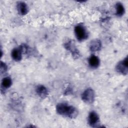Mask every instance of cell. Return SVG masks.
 <instances>
[{
	"label": "cell",
	"instance_id": "cell-13",
	"mask_svg": "<svg viewBox=\"0 0 128 128\" xmlns=\"http://www.w3.org/2000/svg\"><path fill=\"white\" fill-rule=\"evenodd\" d=\"M7 70V66L3 62H1V63H0V72H1V73H3V72H4L6 71Z\"/></svg>",
	"mask_w": 128,
	"mask_h": 128
},
{
	"label": "cell",
	"instance_id": "cell-1",
	"mask_svg": "<svg viewBox=\"0 0 128 128\" xmlns=\"http://www.w3.org/2000/svg\"><path fill=\"white\" fill-rule=\"evenodd\" d=\"M56 110L58 114L71 118H75L78 114V111L76 108L72 106H68L64 103L58 104Z\"/></svg>",
	"mask_w": 128,
	"mask_h": 128
},
{
	"label": "cell",
	"instance_id": "cell-10",
	"mask_svg": "<svg viewBox=\"0 0 128 128\" xmlns=\"http://www.w3.org/2000/svg\"><path fill=\"white\" fill-rule=\"evenodd\" d=\"M36 92L38 96L42 98H46L48 94L47 89L42 85H39L36 87Z\"/></svg>",
	"mask_w": 128,
	"mask_h": 128
},
{
	"label": "cell",
	"instance_id": "cell-3",
	"mask_svg": "<svg viewBox=\"0 0 128 128\" xmlns=\"http://www.w3.org/2000/svg\"><path fill=\"white\" fill-rule=\"evenodd\" d=\"M82 100L87 104L92 103L94 99V92L90 88L85 90L82 95Z\"/></svg>",
	"mask_w": 128,
	"mask_h": 128
},
{
	"label": "cell",
	"instance_id": "cell-8",
	"mask_svg": "<svg viewBox=\"0 0 128 128\" xmlns=\"http://www.w3.org/2000/svg\"><path fill=\"white\" fill-rule=\"evenodd\" d=\"M22 51L20 48H14L12 51V57L16 61H20L22 60Z\"/></svg>",
	"mask_w": 128,
	"mask_h": 128
},
{
	"label": "cell",
	"instance_id": "cell-11",
	"mask_svg": "<svg viewBox=\"0 0 128 128\" xmlns=\"http://www.w3.org/2000/svg\"><path fill=\"white\" fill-rule=\"evenodd\" d=\"M116 14L118 16H122L124 13V7L122 4L118 2L116 5Z\"/></svg>",
	"mask_w": 128,
	"mask_h": 128
},
{
	"label": "cell",
	"instance_id": "cell-7",
	"mask_svg": "<svg viewBox=\"0 0 128 128\" xmlns=\"http://www.w3.org/2000/svg\"><path fill=\"white\" fill-rule=\"evenodd\" d=\"M101 42L98 40H92L90 45V50L92 52L98 51L101 48Z\"/></svg>",
	"mask_w": 128,
	"mask_h": 128
},
{
	"label": "cell",
	"instance_id": "cell-5",
	"mask_svg": "<svg viewBox=\"0 0 128 128\" xmlns=\"http://www.w3.org/2000/svg\"><path fill=\"white\" fill-rule=\"evenodd\" d=\"M128 57H126L123 60L120 62L116 66V70L122 74H126L128 73Z\"/></svg>",
	"mask_w": 128,
	"mask_h": 128
},
{
	"label": "cell",
	"instance_id": "cell-12",
	"mask_svg": "<svg viewBox=\"0 0 128 128\" xmlns=\"http://www.w3.org/2000/svg\"><path fill=\"white\" fill-rule=\"evenodd\" d=\"M12 84V81L10 78L6 77L4 78L2 82V86L3 88H10Z\"/></svg>",
	"mask_w": 128,
	"mask_h": 128
},
{
	"label": "cell",
	"instance_id": "cell-4",
	"mask_svg": "<svg viewBox=\"0 0 128 128\" xmlns=\"http://www.w3.org/2000/svg\"><path fill=\"white\" fill-rule=\"evenodd\" d=\"M88 123L92 127H98L100 118L98 114L94 111L91 112L88 116Z\"/></svg>",
	"mask_w": 128,
	"mask_h": 128
},
{
	"label": "cell",
	"instance_id": "cell-2",
	"mask_svg": "<svg viewBox=\"0 0 128 128\" xmlns=\"http://www.w3.org/2000/svg\"><path fill=\"white\" fill-rule=\"evenodd\" d=\"M74 32L76 38L80 41L85 40L88 38V32L82 24L76 26L74 28Z\"/></svg>",
	"mask_w": 128,
	"mask_h": 128
},
{
	"label": "cell",
	"instance_id": "cell-6",
	"mask_svg": "<svg viewBox=\"0 0 128 128\" xmlns=\"http://www.w3.org/2000/svg\"><path fill=\"white\" fill-rule=\"evenodd\" d=\"M16 8L18 14L22 16L26 15L28 12V6L25 2H22L17 3Z\"/></svg>",
	"mask_w": 128,
	"mask_h": 128
},
{
	"label": "cell",
	"instance_id": "cell-9",
	"mask_svg": "<svg viewBox=\"0 0 128 128\" xmlns=\"http://www.w3.org/2000/svg\"><path fill=\"white\" fill-rule=\"evenodd\" d=\"M99 58L94 55H92L88 59V64L92 68H97L100 65Z\"/></svg>",
	"mask_w": 128,
	"mask_h": 128
}]
</instances>
